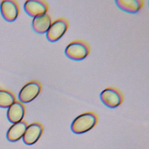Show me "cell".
Returning <instances> with one entry per match:
<instances>
[{
    "label": "cell",
    "mask_w": 149,
    "mask_h": 149,
    "mask_svg": "<svg viewBox=\"0 0 149 149\" xmlns=\"http://www.w3.org/2000/svg\"><path fill=\"white\" fill-rule=\"evenodd\" d=\"M98 120V115L94 112H86L78 115L71 124V130L75 134H83L91 130Z\"/></svg>",
    "instance_id": "6da1fadb"
},
{
    "label": "cell",
    "mask_w": 149,
    "mask_h": 149,
    "mask_svg": "<svg viewBox=\"0 0 149 149\" xmlns=\"http://www.w3.org/2000/svg\"><path fill=\"white\" fill-rule=\"evenodd\" d=\"M90 45L82 40H76L70 42L66 47L65 54L68 58L74 61H81L90 54Z\"/></svg>",
    "instance_id": "7a4b0ae2"
},
{
    "label": "cell",
    "mask_w": 149,
    "mask_h": 149,
    "mask_svg": "<svg viewBox=\"0 0 149 149\" xmlns=\"http://www.w3.org/2000/svg\"><path fill=\"white\" fill-rule=\"evenodd\" d=\"M100 99L105 105L111 108H114L122 104L124 95L119 88L115 87H108L101 91Z\"/></svg>",
    "instance_id": "3957f363"
},
{
    "label": "cell",
    "mask_w": 149,
    "mask_h": 149,
    "mask_svg": "<svg viewBox=\"0 0 149 149\" xmlns=\"http://www.w3.org/2000/svg\"><path fill=\"white\" fill-rule=\"evenodd\" d=\"M69 24L68 19L65 17H60L54 20L47 32V40L52 42L59 40L66 32Z\"/></svg>",
    "instance_id": "277c9868"
},
{
    "label": "cell",
    "mask_w": 149,
    "mask_h": 149,
    "mask_svg": "<svg viewBox=\"0 0 149 149\" xmlns=\"http://www.w3.org/2000/svg\"><path fill=\"white\" fill-rule=\"evenodd\" d=\"M41 83L37 80H31L27 83L19 93V99L22 103H29L33 101L41 93Z\"/></svg>",
    "instance_id": "5b68a950"
},
{
    "label": "cell",
    "mask_w": 149,
    "mask_h": 149,
    "mask_svg": "<svg viewBox=\"0 0 149 149\" xmlns=\"http://www.w3.org/2000/svg\"><path fill=\"white\" fill-rule=\"evenodd\" d=\"M48 3L44 0H27L24 4V9L31 17H36L47 13Z\"/></svg>",
    "instance_id": "8992f818"
},
{
    "label": "cell",
    "mask_w": 149,
    "mask_h": 149,
    "mask_svg": "<svg viewBox=\"0 0 149 149\" xmlns=\"http://www.w3.org/2000/svg\"><path fill=\"white\" fill-rule=\"evenodd\" d=\"M0 10L3 19L8 22H12L17 19L20 8L16 1L4 0L1 3Z\"/></svg>",
    "instance_id": "52a82bcc"
},
{
    "label": "cell",
    "mask_w": 149,
    "mask_h": 149,
    "mask_svg": "<svg viewBox=\"0 0 149 149\" xmlns=\"http://www.w3.org/2000/svg\"><path fill=\"white\" fill-rule=\"evenodd\" d=\"M44 132V126L40 122H33L28 125L23 136V141L27 145L37 143Z\"/></svg>",
    "instance_id": "ba28073f"
},
{
    "label": "cell",
    "mask_w": 149,
    "mask_h": 149,
    "mask_svg": "<svg viewBox=\"0 0 149 149\" xmlns=\"http://www.w3.org/2000/svg\"><path fill=\"white\" fill-rule=\"evenodd\" d=\"M26 108L20 101H15L7 111V118L11 123H15L23 120L25 115Z\"/></svg>",
    "instance_id": "9c48e42d"
},
{
    "label": "cell",
    "mask_w": 149,
    "mask_h": 149,
    "mask_svg": "<svg viewBox=\"0 0 149 149\" xmlns=\"http://www.w3.org/2000/svg\"><path fill=\"white\" fill-rule=\"evenodd\" d=\"M52 23L51 16L45 13L33 17L31 26L33 30L38 34H44L47 32Z\"/></svg>",
    "instance_id": "30bf717a"
},
{
    "label": "cell",
    "mask_w": 149,
    "mask_h": 149,
    "mask_svg": "<svg viewBox=\"0 0 149 149\" xmlns=\"http://www.w3.org/2000/svg\"><path fill=\"white\" fill-rule=\"evenodd\" d=\"M28 123L25 120L13 123L8 129L6 134L7 139L9 141L15 142L21 139L26 131Z\"/></svg>",
    "instance_id": "8fae6325"
},
{
    "label": "cell",
    "mask_w": 149,
    "mask_h": 149,
    "mask_svg": "<svg viewBox=\"0 0 149 149\" xmlns=\"http://www.w3.org/2000/svg\"><path fill=\"white\" fill-rule=\"evenodd\" d=\"M143 0H116L115 3L121 10L129 13H136L143 6Z\"/></svg>",
    "instance_id": "7c38bea8"
},
{
    "label": "cell",
    "mask_w": 149,
    "mask_h": 149,
    "mask_svg": "<svg viewBox=\"0 0 149 149\" xmlns=\"http://www.w3.org/2000/svg\"><path fill=\"white\" fill-rule=\"evenodd\" d=\"M16 101L15 95L11 91L0 89V107L8 108Z\"/></svg>",
    "instance_id": "4fadbf2b"
}]
</instances>
